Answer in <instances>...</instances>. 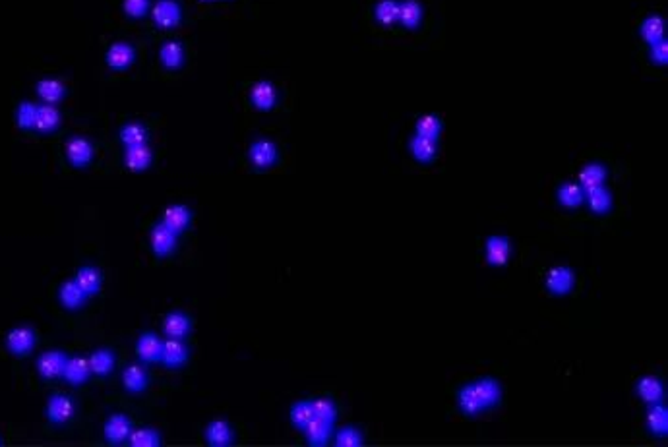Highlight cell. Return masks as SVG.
Returning <instances> with one entry per match:
<instances>
[{
	"instance_id": "52a82bcc",
	"label": "cell",
	"mask_w": 668,
	"mask_h": 447,
	"mask_svg": "<svg viewBox=\"0 0 668 447\" xmlns=\"http://www.w3.org/2000/svg\"><path fill=\"white\" fill-rule=\"evenodd\" d=\"M136 60V48L134 45H130L126 41H117L112 43L111 47L107 48V55H105V62L107 66L114 70V72H124L128 70Z\"/></svg>"
},
{
	"instance_id": "4316f807",
	"label": "cell",
	"mask_w": 668,
	"mask_h": 447,
	"mask_svg": "<svg viewBox=\"0 0 668 447\" xmlns=\"http://www.w3.org/2000/svg\"><path fill=\"white\" fill-rule=\"evenodd\" d=\"M74 281L78 283V287L86 293V295L91 298L93 295H97L99 291H101V285H103V273L99 272L97 267L93 265H84L80 267L76 275H74Z\"/></svg>"
},
{
	"instance_id": "5bb4252c",
	"label": "cell",
	"mask_w": 668,
	"mask_h": 447,
	"mask_svg": "<svg viewBox=\"0 0 668 447\" xmlns=\"http://www.w3.org/2000/svg\"><path fill=\"white\" fill-rule=\"evenodd\" d=\"M192 219H194V215H192L190 208L176 204V206H169V208L163 209L159 223H163L167 229H171L175 234L181 236L192 225Z\"/></svg>"
},
{
	"instance_id": "74e56055",
	"label": "cell",
	"mask_w": 668,
	"mask_h": 447,
	"mask_svg": "<svg viewBox=\"0 0 668 447\" xmlns=\"http://www.w3.org/2000/svg\"><path fill=\"white\" fill-rule=\"evenodd\" d=\"M587 204L593 213L603 215V213H608L610 208H613V196H610V192L606 188L598 186V188H593L591 192H587Z\"/></svg>"
},
{
	"instance_id": "ffe728a7",
	"label": "cell",
	"mask_w": 668,
	"mask_h": 447,
	"mask_svg": "<svg viewBox=\"0 0 668 447\" xmlns=\"http://www.w3.org/2000/svg\"><path fill=\"white\" fill-rule=\"evenodd\" d=\"M248 157L256 168H270L277 161V147L270 140H258L250 145Z\"/></svg>"
},
{
	"instance_id": "1f68e13d",
	"label": "cell",
	"mask_w": 668,
	"mask_h": 447,
	"mask_svg": "<svg viewBox=\"0 0 668 447\" xmlns=\"http://www.w3.org/2000/svg\"><path fill=\"white\" fill-rule=\"evenodd\" d=\"M159 58L161 64H163L165 68H169V70L181 68L184 62L183 43H178V41H165L159 48Z\"/></svg>"
},
{
	"instance_id": "8fae6325",
	"label": "cell",
	"mask_w": 668,
	"mask_h": 447,
	"mask_svg": "<svg viewBox=\"0 0 668 447\" xmlns=\"http://www.w3.org/2000/svg\"><path fill=\"white\" fill-rule=\"evenodd\" d=\"M63 380L72 387H80L84 383H88L91 380V368L86 356H68L66 364H64Z\"/></svg>"
},
{
	"instance_id": "277c9868",
	"label": "cell",
	"mask_w": 668,
	"mask_h": 447,
	"mask_svg": "<svg viewBox=\"0 0 668 447\" xmlns=\"http://www.w3.org/2000/svg\"><path fill=\"white\" fill-rule=\"evenodd\" d=\"M64 152H66L68 163L76 168L88 167L89 163L93 161V155H96L93 144L89 142L88 138L84 136L68 138V142L64 145Z\"/></svg>"
},
{
	"instance_id": "484cf974",
	"label": "cell",
	"mask_w": 668,
	"mask_h": 447,
	"mask_svg": "<svg viewBox=\"0 0 668 447\" xmlns=\"http://www.w3.org/2000/svg\"><path fill=\"white\" fill-rule=\"evenodd\" d=\"M647 430L651 432L655 438H667L668 436V411L662 403H655L647 408L645 416Z\"/></svg>"
},
{
	"instance_id": "8d00e7d4",
	"label": "cell",
	"mask_w": 668,
	"mask_h": 447,
	"mask_svg": "<svg viewBox=\"0 0 668 447\" xmlns=\"http://www.w3.org/2000/svg\"><path fill=\"white\" fill-rule=\"evenodd\" d=\"M128 446L132 447H159L161 446V434L155 428H132L130 432V438H128Z\"/></svg>"
},
{
	"instance_id": "7dc6e473",
	"label": "cell",
	"mask_w": 668,
	"mask_h": 447,
	"mask_svg": "<svg viewBox=\"0 0 668 447\" xmlns=\"http://www.w3.org/2000/svg\"><path fill=\"white\" fill-rule=\"evenodd\" d=\"M651 56H653V60H655L657 64L667 62V58H668L667 43H664V41H659V43L651 45Z\"/></svg>"
},
{
	"instance_id": "b9f144b4",
	"label": "cell",
	"mask_w": 668,
	"mask_h": 447,
	"mask_svg": "<svg viewBox=\"0 0 668 447\" xmlns=\"http://www.w3.org/2000/svg\"><path fill=\"white\" fill-rule=\"evenodd\" d=\"M442 126H444V124H442V120L438 119V116H434V114H424V116L417 120L414 132H417V136L438 140L440 132H442Z\"/></svg>"
},
{
	"instance_id": "e0dca14e",
	"label": "cell",
	"mask_w": 668,
	"mask_h": 447,
	"mask_svg": "<svg viewBox=\"0 0 668 447\" xmlns=\"http://www.w3.org/2000/svg\"><path fill=\"white\" fill-rule=\"evenodd\" d=\"M161 326H163V333L169 339H184L192 331V318L184 312L173 310L165 314Z\"/></svg>"
},
{
	"instance_id": "7c38bea8",
	"label": "cell",
	"mask_w": 668,
	"mask_h": 447,
	"mask_svg": "<svg viewBox=\"0 0 668 447\" xmlns=\"http://www.w3.org/2000/svg\"><path fill=\"white\" fill-rule=\"evenodd\" d=\"M153 24L161 29H171L176 27L183 20V10L176 4L175 0H159L152 8Z\"/></svg>"
},
{
	"instance_id": "4fadbf2b",
	"label": "cell",
	"mask_w": 668,
	"mask_h": 447,
	"mask_svg": "<svg viewBox=\"0 0 668 447\" xmlns=\"http://www.w3.org/2000/svg\"><path fill=\"white\" fill-rule=\"evenodd\" d=\"M66 359H68V354L63 351H45L37 359V372L47 382L58 380V378H63Z\"/></svg>"
},
{
	"instance_id": "ba28073f",
	"label": "cell",
	"mask_w": 668,
	"mask_h": 447,
	"mask_svg": "<svg viewBox=\"0 0 668 447\" xmlns=\"http://www.w3.org/2000/svg\"><path fill=\"white\" fill-rule=\"evenodd\" d=\"M161 351H163V339L153 331H143L136 341V356L145 366L157 364L161 360Z\"/></svg>"
},
{
	"instance_id": "7402d4cb",
	"label": "cell",
	"mask_w": 668,
	"mask_h": 447,
	"mask_svg": "<svg viewBox=\"0 0 668 447\" xmlns=\"http://www.w3.org/2000/svg\"><path fill=\"white\" fill-rule=\"evenodd\" d=\"M250 101H252V105L258 111H271L275 107V103H277V91H275V88L271 86L270 81H256L254 86L250 88Z\"/></svg>"
},
{
	"instance_id": "ee69618b",
	"label": "cell",
	"mask_w": 668,
	"mask_h": 447,
	"mask_svg": "<svg viewBox=\"0 0 668 447\" xmlns=\"http://www.w3.org/2000/svg\"><path fill=\"white\" fill-rule=\"evenodd\" d=\"M662 33H664V24L660 16H649L641 25V35L649 45L662 41Z\"/></svg>"
},
{
	"instance_id": "7a4b0ae2",
	"label": "cell",
	"mask_w": 668,
	"mask_h": 447,
	"mask_svg": "<svg viewBox=\"0 0 668 447\" xmlns=\"http://www.w3.org/2000/svg\"><path fill=\"white\" fill-rule=\"evenodd\" d=\"M150 242H152V254L157 260H167L175 254L178 234H175L163 223H157L153 225L152 231H150Z\"/></svg>"
},
{
	"instance_id": "d6a6232c",
	"label": "cell",
	"mask_w": 668,
	"mask_h": 447,
	"mask_svg": "<svg viewBox=\"0 0 668 447\" xmlns=\"http://www.w3.org/2000/svg\"><path fill=\"white\" fill-rule=\"evenodd\" d=\"M411 153H413V157L417 161H421V163H432V161L436 159L438 155V145L436 140H430V138H422L417 136L414 134L411 138Z\"/></svg>"
},
{
	"instance_id": "83f0119b",
	"label": "cell",
	"mask_w": 668,
	"mask_h": 447,
	"mask_svg": "<svg viewBox=\"0 0 668 447\" xmlns=\"http://www.w3.org/2000/svg\"><path fill=\"white\" fill-rule=\"evenodd\" d=\"M304 436H306V443L312 447H324L329 443V439H332V424L324 422V420H320V418H312L310 422L306 424V428H304Z\"/></svg>"
},
{
	"instance_id": "60d3db41",
	"label": "cell",
	"mask_w": 668,
	"mask_h": 447,
	"mask_svg": "<svg viewBox=\"0 0 668 447\" xmlns=\"http://www.w3.org/2000/svg\"><path fill=\"white\" fill-rule=\"evenodd\" d=\"M376 22L382 25H393L399 20L398 0H380L374 10Z\"/></svg>"
},
{
	"instance_id": "4dcf8cb0",
	"label": "cell",
	"mask_w": 668,
	"mask_h": 447,
	"mask_svg": "<svg viewBox=\"0 0 668 447\" xmlns=\"http://www.w3.org/2000/svg\"><path fill=\"white\" fill-rule=\"evenodd\" d=\"M606 180V168L601 165V163H589L585 167L579 171V186L587 192H591L593 188H598V186H603V182Z\"/></svg>"
},
{
	"instance_id": "d590c367",
	"label": "cell",
	"mask_w": 668,
	"mask_h": 447,
	"mask_svg": "<svg viewBox=\"0 0 668 447\" xmlns=\"http://www.w3.org/2000/svg\"><path fill=\"white\" fill-rule=\"evenodd\" d=\"M422 8L417 0H403L399 4V20L407 29H417L421 25Z\"/></svg>"
},
{
	"instance_id": "e575fe53",
	"label": "cell",
	"mask_w": 668,
	"mask_h": 447,
	"mask_svg": "<svg viewBox=\"0 0 668 447\" xmlns=\"http://www.w3.org/2000/svg\"><path fill=\"white\" fill-rule=\"evenodd\" d=\"M558 201H560V206H564V208H579L583 200H585V190L581 188L579 184L575 182H565L562 184L556 192Z\"/></svg>"
},
{
	"instance_id": "ac0fdd59",
	"label": "cell",
	"mask_w": 668,
	"mask_h": 447,
	"mask_svg": "<svg viewBox=\"0 0 668 447\" xmlns=\"http://www.w3.org/2000/svg\"><path fill=\"white\" fill-rule=\"evenodd\" d=\"M58 300L63 304L66 310H80L84 308L86 304H88L89 296L78 287V283L74 279L64 281L63 285L58 287Z\"/></svg>"
},
{
	"instance_id": "ab89813d",
	"label": "cell",
	"mask_w": 668,
	"mask_h": 447,
	"mask_svg": "<svg viewBox=\"0 0 668 447\" xmlns=\"http://www.w3.org/2000/svg\"><path fill=\"white\" fill-rule=\"evenodd\" d=\"M312 411H314V416H316V418L329 424H334L335 420H337V415H339L335 401L329 399V397H316V399H312Z\"/></svg>"
},
{
	"instance_id": "6da1fadb",
	"label": "cell",
	"mask_w": 668,
	"mask_h": 447,
	"mask_svg": "<svg viewBox=\"0 0 668 447\" xmlns=\"http://www.w3.org/2000/svg\"><path fill=\"white\" fill-rule=\"evenodd\" d=\"M4 345L10 354H14L18 359H25L27 354H32L37 345V331L30 326L14 328L4 339Z\"/></svg>"
},
{
	"instance_id": "c3c4849f",
	"label": "cell",
	"mask_w": 668,
	"mask_h": 447,
	"mask_svg": "<svg viewBox=\"0 0 668 447\" xmlns=\"http://www.w3.org/2000/svg\"><path fill=\"white\" fill-rule=\"evenodd\" d=\"M202 2H214V0H202Z\"/></svg>"
},
{
	"instance_id": "d6986e66",
	"label": "cell",
	"mask_w": 668,
	"mask_h": 447,
	"mask_svg": "<svg viewBox=\"0 0 668 447\" xmlns=\"http://www.w3.org/2000/svg\"><path fill=\"white\" fill-rule=\"evenodd\" d=\"M235 441V430L227 420L217 418L207 424L206 428V443L211 447H227Z\"/></svg>"
},
{
	"instance_id": "f35d334b",
	"label": "cell",
	"mask_w": 668,
	"mask_h": 447,
	"mask_svg": "<svg viewBox=\"0 0 668 447\" xmlns=\"http://www.w3.org/2000/svg\"><path fill=\"white\" fill-rule=\"evenodd\" d=\"M289 418L291 424L299 430H304L306 424L314 418V411H312V401H296L291 411H289Z\"/></svg>"
},
{
	"instance_id": "44dd1931",
	"label": "cell",
	"mask_w": 668,
	"mask_h": 447,
	"mask_svg": "<svg viewBox=\"0 0 668 447\" xmlns=\"http://www.w3.org/2000/svg\"><path fill=\"white\" fill-rule=\"evenodd\" d=\"M636 393L645 405H655V403H662L664 399V385L657 375H643L637 382Z\"/></svg>"
},
{
	"instance_id": "bcb514c9",
	"label": "cell",
	"mask_w": 668,
	"mask_h": 447,
	"mask_svg": "<svg viewBox=\"0 0 668 447\" xmlns=\"http://www.w3.org/2000/svg\"><path fill=\"white\" fill-rule=\"evenodd\" d=\"M124 14L134 20H140L150 12V0H124L122 2Z\"/></svg>"
},
{
	"instance_id": "9a60e30c",
	"label": "cell",
	"mask_w": 668,
	"mask_h": 447,
	"mask_svg": "<svg viewBox=\"0 0 668 447\" xmlns=\"http://www.w3.org/2000/svg\"><path fill=\"white\" fill-rule=\"evenodd\" d=\"M511 242L508 239H504V236H490V239L486 240V246H485V255H486V262L488 265H492V267H506L509 262V258H511Z\"/></svg>"
},
{
	"instance_id": "cb8c5ba5",
	"label": "cell",
	"mask_w": 668,
	"mask_h": 447,
	"mask_svg": "<svg viewBox=\"0 0 668 447\" xmlns=\"http://www.w3.org/2000/svg\"><path fill=\"white\" fill-rule=\"evenodd\" d=\"M89 368H91V375H96V378H109L112 374V370H114V364H117V356H114V352L111 349H96V351L91 352L88 356Z\"/></svg>"
},
{
	"instance_id": "7bdbcfd3",
	"label": "cell",
	"mask_w": 668,
	"mask_h": 447,
	"mask_svg": "<svg viewBox=\"0 0 668 447\" xmlns=\"http://www.w3.org/2000/svg\"><path fill=\"white\" fill-rule=\"evenodd\" d=\"M334 443L337 447H360L365 443V436L355 426H345L334 436Z\"/></svg>"
},
{
	"instance_id": "5b68a950",
	"label": "cell",
	"mask_w": 668,
	"mask_h": 447,
	"mask_svg": "<svg viewBox=\"0 0 668 447\" xmlns=\"http://www.w3.org/2000/svg\"><path fill=\"white\" fill-rule=\"evenodd\" d=\"M190 360V349L184 343V339H169L163 341V351H161V364L169 370H181L188 364Z\"/></svg>"
},
{
	"instance_id": "681fc988",
	"label": "cell",
	"mask_w": 668,
	"mask_h": 447,
	"mask_svg": "<svg viewBox=\"0 0 668 447\" xmlns=\"http://www.w3.org/2000/svg\"><path fill=\"white\" fill-rule=\"evenodd\" d=\"M0 446H2V439H0Z\"/></svg>"
},
{
	"instance_id": "30bf717a",
	"label": "cell",
	"mask_w": 668,
	"mask_h": 447,
	"mask_svg": "<svg viewBox=\"0 0 668 447\" xmlns=\"http://www.w3.org/2000/svg\"><path fill=\"white\" fill-rule=\"evenodd\" d=\"M473 387L477 392L483 411L496 408L502 403V385L492 375H485V378H480L477 382H473Z\"/></svg>"
},
{
	"instance_id": "603a6c76",
	"label": "cell",
	"mask_w": 668,
	"mask_h": 447,
	"mask_svg": "<svg viewBox=\"0 0 668 447\" xmlns=\"http://www.w3.org/2000/svg\"><path fill=\"white\" fill-rule=\"evenodd\" d=\"M153 152L148 147V144L143 145H128L124 147V165L134 173H142L145 168L152 167Z\"/></svg>"
},
{
	"instance_id": "3957f363",
	"label": "cell",
	"mask_w": 668,
	"mask_h": 447,
	"mask_svg": "<svg viewBox=\"0 0 668 447\" xmlns=\"http://www.w3.org/2000/svg\"><path fill=\"white\" fill-rule=\"evenodd\" d=\"M76 415V403L64 393H55L47 401V420L53 426H63L70 422Z\"/></svg>"
},
{
	"instance_id": "f546056e",
	"label": "cell",
	"mask_w": 668,
	"mask_h": 447,
	"mask_svg": "<svg viewBox=\"0 0 668 447\" xmlns=\"http://www.w3.org/2000/svg\"><path fill=\"white\" fill-rule=\"evenodd\" d=\"M457 407L465 416H477L478 413H483V405L478 401L473 383H465L457 389Z\"/></svg>"
},
{
	"instance_id": "2e32d148",
	"label": "cell",
	"mask_w": 668,
	"mask_h": 447,
	"mask_svg": "<svg viewBox=\"0 0 668 447\" xmlns=\"http://www.w3.org/2000/svg\"><path fill=\"white\" fill-rule=\"evenodd\" d=\"M122 387L126 389L128 393H143L148 389V385H150V374H148V368L145 364H128L124 370H122Z\"/></svg>"
},
{
	"instance_id": "836d02e7",
	"label": "cell",
	"mask_w": 668,
	"mask_h": 447,
	"mask_svg": "<svg viewBox=\"0 0 668 447\" xmlns=\"http://www.w3.org/2000/svg\"><path fill=\"white\" fill-rule=\"evenodd\" d=\"M119 138H120V142H122V145L128 147V145L148 144V138H150V134H148V128L143 126L142 122H128V124H124V126L120 128Z\"/></svg>"
},
{
	"instance_id": "9c48e42d",
	"label": "cell",
	"mask_w": 668,
	"mask_h": 447,
	"mask_svg": "<svg viewBox=\"0 0 668 447\" xmlns=\"http://www.w3.org/2000/svg\"><path fill=\"white\" fill-rule=\"evenodd\" d=\"M130 432H132V420L126 415H111L103 426L107 443L114 447L128 443Z\"/></svg>"
},
{
	"instance_id": "f1b7e54d",
	"label": "cell",
	"mask_w": 668,
	"mask_h": 447,
	"mask_svg": "<svg viewBox=\"0 0 668 447\" xmlns=\"http://www.w3.org/2000/svg\"><path fill=\"white\" fill-rule=\"evenodd\" d=\"M35 91H37V95L41 97V101H43V103L55 105L58 103V101H63L64 95H66V86H64L63 80H56V78H43V80L37 81Z\"/></svg>"
},
{
	"instance_id": "d4e9b609",
	"label": "cell",
	"mask_w": 668,
	"mask_h": 447,
	"mask_svg": "<svg viewBox=\"0 0 668 447\" xmlns=\"http://www.w3.org/2000/svg\"><path fill=\"white\" fill-rule=\"evenodd\" d=\"M60 111L56 109L55 105H37V114H35V126L33 130H37L41 134H51L60 126Z\"/></svg>"
},
{
	"instance_id": "f6af8a7d",
	"label": "cell",
	"mask_w": 668,
	"mask_h": 447,
	"mask_svg": "<svg viewBox=\"0 0 668 447\" xmlns=\"http://www.w3.org/2000/svg\"><path fill=\"white\" fill-rule=\"evenodd\" d=\"M35 114H37V105L32 101H24L18 105L16 109V124L20 130H33L35 126Z\"/></svg>"
},
{
	"instance_id": "8992f818",
	"label": "cell",
	"mask_w": 668,
	"mask_h": 447,
	"mask_svg": "<svg viewBox=\"0 0 668 447\" xmlns=\"http://www.w3.org/2000/svg\"><path fill=\"white\" fill-rule=\"evenodd\" d=\"M544 285H546V291L550 295L565 296L568 293H572L573 287H575V272L572 267H568V265H556V267H552L546 273Z\"/></svg>"
}]
</instances>
